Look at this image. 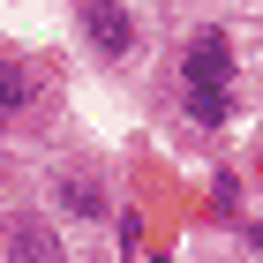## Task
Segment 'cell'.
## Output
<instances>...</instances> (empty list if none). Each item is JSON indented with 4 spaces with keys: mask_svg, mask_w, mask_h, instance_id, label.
Segmentation results:
<instances>
[{
    "mask_svg": "<svg viewBox=\"0 0 263 263\" xmlns=\"http://www.w3.org/2000/svg\"><path fill=\"white\" fill-rule=\"evenodd\" d=\"M53 203H61L68 218H105V181H90V173H61V181H53Z\"/></svg>",
    "mask_w": 263,
    "mask_h": 263,
    "instance_id": "cell-4",
    "label": "cell"
},
{
    "mask_svg": "<svg viewBox=\"0 0 263 263\" xmlns=\"http://www.w3.org/2000/svg\"><path fill=\"white\" fill-rule=\"evenodd\" d=\"M76 23H83V38H90V53H105V61H121L128 45H136V8H76Z\"/></svg>",
    "mask_w": 263,
    "mask_h": 263,
    "instance_id": "cell-3",
    "label": "cell"
},
{
    "mask_svg": "<svg viewBox=\"0 0 263 263\" xmlns=\"http://www.w3.org/2000/svg\"><path fill=\"white\" fill-rule=\"evenodd\" d=\"M0 256H8V263H68V248H61V233H53L38 211H15V218H8Z\"/></svg>",
    "mask_w": 263,
    "mask_h": 263,
    "instance_id": "cell-2",
    "label": "cell"
},
{
    "mask_svg": "<svg viewBox=\"0 0 263 263\" xmlns=\"http://www.w3.org/2000/svg\"><path fill=\"white\" fill-rule=\"evenodd\" d=\"M181 105H188L196 128H226L233 121V90H181Z\"/></svg>",
    "mask_w": 263,
    "mask_h": 263,
    "instance_id": "cell-6",
    "label": "cell"
},
{
    "mask_svg": "<svg viewBox=\"0 0 263 263\" xmlns=\"http://www.w3.org/2000/svg\"><path fill=\"white\" fill-rule=\"evenodd\" d=\"M30 98H38V76H30L23 61H0V121H8V113H23Z\"/></svg>",
    "mask_w": 263,
    "mask_h": 263,
    "instance_id": "cell-5",
    "label": "cell"
},
{
    "mask_svg": "<svg viewBox=\"0 0 263 263\" xmlns=\"http://www.w3.org/2000/svg\"><path fill=\"white\" fill-rule=\"evenodd\" d=\"M181 90H233V38L226 30H196L181 45Z\"/></svg>",
    "mask_w": 263,
    "mask_h": 263,
    "instance_id": "cell-1",
    "label": "cell"
}]
</instances>
